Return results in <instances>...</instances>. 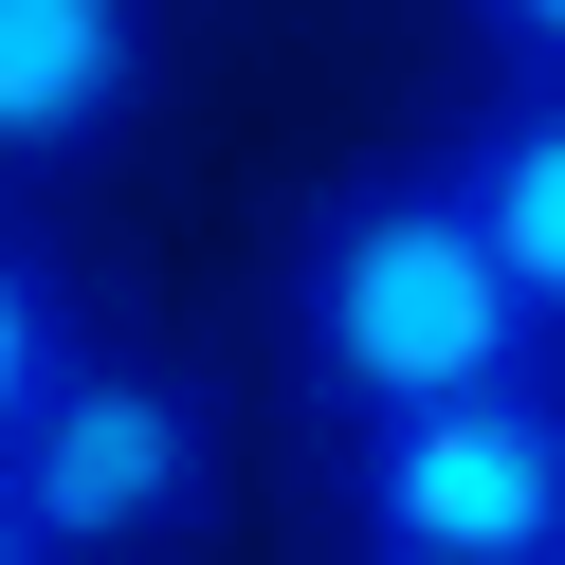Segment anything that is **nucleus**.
<instances>
[{
    "mask_svg": "<svg viewBox=\"0 0 565 565\" xmlns=\"http://www.w3.org/2000/svg\"><path fill=\"white\" fill-rule=\"evenodd\" d=\"M274 347H292L329 456L383 438V419H438V402H492V383H547V310L511 292V256L475 237V201L438 183V147L292 201Z\"/></svg>",
    "mask_w": 565,
    "mask_h": 565,
    "instance_id": "obj_1",
    "label": "nucleus"
},
{
    "mask_svg": "<svg viewBox=\"0 0 565 565\" xmlns=\"http://www.w3.org/2000/svg\"><path fill=\"white\" fill-rule=\"evenodd\" d=\"M0 492H19V529H38L55 565H164V547L220 529V419H201L183 365L92 347V365L55 383V419L0 456Z\"/></svg>",
    "mask_w": 565,
    "mask_h": 565,
    "instance_id": "obj_2",
    "label": "nucleus"
},
{
    "mask_svg": "<svg viewBox=\"0 0 565 565\" xmlns=\"http://www.w3.org/2000/svg\"><path fill=\"white\" fill-rule=\"evenodd\" d=\"M329 492H347L365 565H565V383L383 419V438L329 456Z\"/></svg>",
    "mask_w": 565,
    "mask_h": 565,
    "instance_id": "obj_3",
    "label": "nucleus"
},
{
    "mask_svg": "<svg viewBox=\"0 0 565 565\" xmlns=\"http://www.w3.org/2000/svg\"><path fill=\"white\" fill-rule=\"evenodd\" d=\"M164 74V0H0V183L128 147Z\"/></svg>",
    "mask_w": 565,
    "mask_h": 565,
    "instance_id": "obj_4",
    "label": "nucleus"
},
{
    "mask_svg": "<svg viewBox=\"0 0 565 565\" xmlns=\"http://www.w3.org/2000/svg\"><path fill=\"white\" fill-rule=\"evenodd\" d=\"M438 183L475 201V237L511 256V292L547 310V347H565V74H492L475 110H456Z\"/></svg>",
    "mask_w": 565,
    "mask_h": 565,
    "instance_id": "obj_5",
    "label": "nucleus"
},
{
    "mask_svg": "<svg viewBox=\"0 0 565 565\" xmlns=\"http://www.w3.org/2000/svg\"><path fill=\"white\" fill-rule=\"evenodd\" d=\"M74 365H92V310H74V274H55L38 237L0 220V456L55 419V383H74Z\"/></svg>",
    "mask_w": 565,
    "mask_h": 565,
    "instance_id": "obj_6",
    "label": "nucleus"
},
{
    "mask_svg": "<svg viewBox=\"0 0 565 565\" xmlns=\"http://www.w3.org/2000/svg\"><path fill=\"white\" fill-rule=\"evenodd\" d=\"M456 38L492 74H565V0H456Z\"/></svg>",
    "mask_w": 565,
    "mask_h": 565,
    "instance_id": "obj_7",
    "label": "nucleus"
},
{
    "mask_svg": "<svg viewBox=\"0 0 565 565\" xmlns=\"http://www.w3.org/2000/svg\"><path fill=\"white\" fill-rule=\"evenodd\" d=\"M0 565H55V547H38V529H19V492H0Z\"/></svg>",
    "mask_w": 565,
    "mask_h": 565,
    "instance_id": "obj_8",
    "label": "nucleus"
}]
</instances>
